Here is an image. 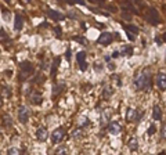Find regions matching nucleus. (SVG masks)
I'll return each mask as SVG.
<instances>
[{
	"label": "nucleus",
	"instance_id": "obj_1",
	"mask_svg": "<svg viewBox=\"0 0 166 155\" xmlns=\"http://www.w3.org/2000/svg\"><path fill=\"white\" fill-rule=\"evenodd\" d=\"M134 86H136L137 90H141V92L151 89V71L148 68H144L139 75H136Z\"/></svg>",
	"mask_w": 166,
	"mask_h": 155
},
{
	"label": "nucleus",
	"instance_id": "obj_2",
	"mask_svg": "<svg viewBox=\"0 0 166 155\" xmlns=\"http://www.w3.org/2000/svg\"><path fill=\"white\" fill-rule=\"evenodd\" d=\"M64 137H65V129L64 128H57L51 133V141L54 144H60L64 140Z\"/></svg>",
	"mask_w": 166,
	"mask_h": 155
},
{
	"label": "nucleus",
	"instance_id": "obj_3",
	"mask_svg": "<svg viewBox=\"0 0 166 155\" xmlns=\"http://www.w3.org/2000/svg\"><path fill=\"white\" fill-rule=\"evenodd\" d=\"M148 21L151 22L152 25H158L161 22V17H159V11L154 7L148 10Z\"/></svg>",
	"mask_w": 166,
	"mask_h": 155
},
{
	"label": "nucleus",
	"instance_id": "obj_4",
	"mask_svg": "<svg viewBox=\"0 0 166 155\" xmlns=\"http://www.w3.org/2000/svg\"><path fill=\"white\" fill-rule=\"evenodd\" d=\"M29 110H28V107H25V105H21L18 110V119L21 123H26L28 121H29Z\"/></svg>",
	"mask_w": 166,
	"mask_h": 155
},
{
	"label": "nucleus",
	"instance_id": "obj_5",
	"mask_svg": "<svg viewBox=\"0 0 166 155\" xmlns=\"http://www.w3.org/2000/svg\"><path fill=\"white\" fill-rule=\"evenodd\" d=\"M112 40H114V36H112V33L103 32L101 35H100V38H98V45H101V46H109L112 43Z\"/></svg>",
	"mask_w": 166,
	"mask_h": 155
},
{
	"label": "nucleus",
	"instance_id": "obj_6",
	"mask_svg": "<svg viewBox=\"0 0 166 155\" xmlns=\"http://www.w3.org/2000/svg\"><path fill=\"white\" fill-rule=\"evenodd\" d=\"M86 57H87L86 51H79L78 56H76V60H78L79 67H80V71H86V69H87V63H86Z\"/></svg>",
	"mask_w": 166,
	"mask_h": 155
},
{
	"label": "nucleus",
	"instance_id": "obj_7",
	"mask_svg": "<svg viewBox=\"0 0 166 155\" xmlns=\"http://www.w3.org/2000/svg\"><path fill=\"white\" fill-rule=\"evenodd\" d=\"M108 132L111 134H114V136H118L122 132V126L119 125V122H116V121H111V122L108 123Z\"/></svg>",
	"mask_w": 166,
	"mask_h": 155
},
{
	"label": "nucleus",
	"instance_id": "obj_8",
	"mask_svg": "<svg viewBox=\"0 0 166 155\" xmlns=\"http://www.w3.org/2000/svg\"><path fill=\"white\" fill-rule=\"evenodd\" d=\"M111 110H104L103 112H101V116H100V125L101 126H105L107 123L111 122Z\"/></svg>",
	"mask_w": 166,
	"mask_h": 155
},
{
	"label": "nucleus",
	"instance_id": "obj_9",
	"mask_svg": "<svg viewBox=\"0 0 166 155\" xmlns=\"http://www.w3.org/2000/svg\"><path fill=\"white\" fill-rule=\"evenodd\" d=\"M157 85H158V87H159L161 92H165V90H166V75H165V72H163V71L158 74Z\"/></svg>",
	"mask_w": 166,
	"mask_h": 155
},
{
	"label": "nucleus",
	"instance_id": "obj_10",
	"mask_svg": "<svg viewBox=\"0 0 166 155\" xmlns=\"http://www.w3.org/2000/svg\"><path fill=\"white\" fill-rule=\"evenodd\" d=\"M19 68H21V71H22V76H26V75L32 74V71H33V65H32V63H29V61L22 63Z\"/></svg>",
	"mask_w": 166,
	"mask_h": 155
},
{
	"label": "nucleus",
	"instance_id": "obj_11",
	"mask_svg": "<svg viewBox=\"0 0 166 155\" xmlns=\"http://www.w3.org/2000/svg\"><path fill=\"white\" fill-rule=\"evenodd\" d=\"M47 137H48V132L46 128H39L36 130V139L39 141H46Z\"/></svg>",
	"mask_w": 166,
	"mask_h": 155
},
{
	"label": "nucleus",
	"instance_id": "obj_12",
	"mask_svg": "<svg viewBox=\"0 0 166 155\" xmlns=\"http://www.w3.org/2000/svg\"><path fill=\"white\" fill-rule=\"evenodd\" d=\"M125 31L127 32V36H129L130 40H134V35L139 33V28L133 27V25H125Z\"/></svg>",
	"mask_w": 166,
	"mask_h": 155
},
{
	"label": "nucleus",
	"instance_id": "obj_13",
	"mask_svg": "<svg viewBox=\"0 0 166 155\" xmlns=\"http://www.w3.org/2000/svg\"><path fill=\"white\" fill-rule=\"evenodd\" d=\"M47 15L51 18V20H54V21H61V20H64V15L61 14L60 11H55V10H51V9L47 10Z\"/></svg>",
	"mask_w": 166,
	"mask_h": 155
},
{
	"label": "nucleus",
	"instance_id": "obj_14",
	"mask_svg": "<svg viewBox=\"0 0 166 155\" xmlns=\"http://www.w3.org/2000/svg\"><path fill=\"white\" fill-rule=\"evenodd\" d=\"M22 27H24V18L19 14H17L14 20V31H21Z\"/></svg>",
	"mask_w": 166,
	"mask_h": 155
},
{
	"label": "nucleus",
	"instance_id": "obj_15",
	"mask_svg": "<svg viewBox=\"0 0 166 155\" xmlns=\"http://www.w3.org/2000/svg\"><path fill=\"white\" fill-rule=\"evenodd\" d=\"M119 56L121 57H132L133 56V47L132 46H123L119 50Z\"/></svg>",
	"mask_w": 166,
	"mask_h": 155
},
{
	"label": "nucleus",
	"instance_id": "obj_16",
	"mask_svg": "<svg viewBox=\"0 0 166 155\" xmlns=\"http://www.w3.org/2000/svg\"><path fill=\"white\" fill-rule=\"evenodd\" d=\"M136 112H137V111L133 110L132 107H129V108L126 110V122H127V123L133 122V121L136 119Z\"/></svg>",
	"mask_w": 166,
	"mask_h": 155
},
{
	"label": "nucleus",
	"instance_id": "obj_17",
	"mask_svg": "<svg viewBox=\"0 0 166 155\" xmlns=\"http://www.w3.org/2000/svg\"><path fill=\"white\" fill-rule=\"evenodd\" d=\"M152 118L155 121H162V108L159 105H154V110H152Z\"/></svg>",
	"mask_w": 166,
	"mask_h": 155
},
{
	"label": "nucleus",
	"instance_id": "obj_18",
	"mask_svg": "<svg viewBox=\"0 0 166 155\" xmlns=\"http://www.w3.org/2000/svg\"><path fill=\"white\" fill-rule=\"evenodd\" d=\"M127 147H129L130 151H136L139 150V140L136 137H130L129 141H127Z\"/></svg>",
	"mask_w": 166,
	"mask_h": 155
},
{
	"label": "nucleus",
	"instance_id": "obj_19",
	"mask_svg": "<svg viewBox=\"0 0 166 155\" xmlns=\"http://www.w3.org/2000/svg\"><path fill=\"white\" fill-rule=\"evenodd\" d=\"M71 134H72V139H80V137H83V134H85V129L78 128V129H75Z\"/></svg>",
	"mask_w": 166,
	"mask_h": 155
},
{
	"label": "nucleus",
	"instance_id": "obj_20",
	"mask_svg": "<svg viewBox=\"0 0 166 155\" xmlns=\"http://www.w3.org/2000/svg\"><path fill=\"white\" fill-rule=\"evenodd\" d=\"M30 103H32V104H35V105L42 104V96H39L37 93L32 94V96H30Z\"/></svg>",
	"mask_w": 166,
	"mask_h": 155
},
{
	"label": "nucleus",
	"instance_id": "obj_21",
	"mask_svg": "<svg viewBox=\"0 0 166 155\" xmlns=\"http://www.w3.org/2000/svg\"><path fill=\"white\" fill-rule=\"evenodd\" d=\"M54 155H68V148H66L65 146H61V147H58V148L55 150Z\"/></svg>",
	"mask_w": 166,
	"mask_h": 155
},
{
	"label": "nucleus",
	"instance_id": "obj_22",
	"mask_svg": "<svg viewBox=\"0 0 166 155\" xmlns=\"http://www.w3.org/2000/svg\"><path fill=\"white\" fill-rule=\"evenodd\" d=\"M7 155H21V151H19L17 147H11V148L7 151Z\"/></svg>",
	"mask_w": 166,
	"mask_h": 155
},
{
	"label": "nucleus",
	"instance_id": "obj_23",
	"mask_svg": "<svg viewBox=\"0 0 166 155\" xmlns=\"http://www.w3.org/2000/svg\"><path fill=\"white\" fill-rule=\"evenodd\" d=\"M112 93H114V90H112V87H105V90H104V92H103V96H104V97H105V99H108V97L112 94Z\"/></svg>",
	"mask_w": 166,
	"mask_h": 155
},
{
	"label": "nucleus",
	"instance_id": "obj_24",
	"mask_svg": "<svg viewBox=\"0 0 166 155\" xmlns=\"http://www.w3.org/2000/svg\"><path fill=\"white\" fill-rule=\"evenodd\" d=\"M155 132H157V128H155V125H151L150 128H148V136H152Z\"/></svg>",
	"mask_w": 166,
	"mask_h": 155
},
{
	"label": "nucleus",
	"instance_id": "obj_25",
	"mask_svg": "<svg viewBox=\"0 0 166 155\" xmlns=\"http://www.w3.org/2000/svg\"><path fill=\"white\" fill-rule=\"evenodd\" d=\"M3 121H4V125H6V126H11V119H10V116H9V115L4 116Z\"/></svg>",
	"mask_w": 166,
	"mask_h": 155
},
{
	"label": "nucleus",
	"instance_id": "obj_26",
	"mask_svg": "<svg viewBox=\"0 0 166 155\" xmlns=\"http://www.w3.org/2000/svg\"><path fill=\"white\" fill-rule=\"evenodd\" d=\"M89 123H90V122H89L87 118H83V119H82V122H80V128H85V126H87Z\"/></svg>",
	"mask_w": 166,
	"mask_h": 155
},
{
	"label": "nucleus",
	"instance_id": "obj_27",
	"mask_svg": "<svg viewBox=\"0 0 166 155\" xmlns=\"http://www.w3.org/2000/svg\"><path fill=\"white\" fill-rule=\"evenodd\" d=\"M58 61H60V60H58V58H57V60H55V61H54V65H53V69H51V74H53V75H54V74H55V69H57V65H58Z\"/></svg>",
	"mask_w": 166,
	"mask_h": 155
},
{
	"label": "nucleus",
	"instance_id": "obj_28",
	"mask_svg": "<svg viewBox=\"0 0 166 155\" xmlns=\"http://www.w3.org/2000/svg\"><path fill=\"white\" fill-rule=\"evenodd\" d=\"M73 40H78V42H80L82 45H85V43H86L85 39H83V38H78V36H76V38H73Z\"/></svg>",
	"mask_w": 166,
	"mask_h": 155
},
{
	"label": "nucleus",
	"instance_id": "obj_29",
	"mask_svg": "<svg viewBox=\"0 0 166 155\" xmlns=\"http://www.w3.org/2000/svg\"><path fill=\"white\" fill-rule=\"evenodd\" d=\"M55 35H57V38H61V36H62V32H61V29H60V27H57L55 28Z\"/></svg>",
	"mask_w": 166,
	"mask_h": 155
},
{
	"label": "nucleus",
	"instance_id": "obj_30",
	"mask_svg": "<svg viewBox=\"0 0 166 155\" xmlns=\"http://www.w3.org/2000/svg\"><path fill=\"white\" fill-rule=\"evenodd\" d=\"M161 139H165V125H162V129H161Z\"/></svg>",
	"mask_w": 166,
	"mask_h": 155
},
{
	"label": "nucleus",
	"instance_id": "obj_31",
	"mask_svg": "<svg viewBox=\"0 0 166 155\" xmlns=\"http://www.w3.org/2000/svg\"><path fill=\"white\" fill-rule=\"evenodd\" d=\"M73 3H78V4H82V6H85V0H72Z\"/></svg>",
	"mask_w": 166,
	"mask_h": 155
},
{
	"label": "nucleus",
	"instance_id": "obj_32",
	"mask_svg": "<svg viewBox=\"0 0 166 155\" xmlns=\"http://www.w3.org/2000/svg\"><path fill=\"white\" fill-rule=\"evenodd\" d=\"M118 57H121L119 56V51H114L112 53V58H118Z\"/></svg>",
	"mask_w": 166,
	"mask_h": 155
},
{
	"label": "nucleus",
	"instance_id": "obj_33",
	"mask_svg": "<svg viewBox=\"0 0 166 155\" xmlns=\"http://www.w3.org/2000/svg\"><path fill=\"white\" fill-rule=\"evenodd\" d=\"M155 40H157L158 45H162V43H163V39H162V38H159V36H158V38L155 39Z\"/></svg>",
	"mask_w": 166,
	"mask_h": 155
},
{
	"label": "nucleus",
	"instance_id": "obj_34",
	"mask_svg": "<svg viewBox=\"0 0 166 155\" xmlns=\"http://www.w3.org/2000/svg\"><path fill=\"white\" fill-rule=\"evenodd\" d=\"M3 17L4 18H9V10H3Z\"/></svg>",
	"mask_w": 166,
	"mask_h": 155
},
{
	"label": "nucleus",
	"instance_id": "obj_35",
	"mask_svg": "<svg viewBox=\"0 0 166 155\" xmlns=\"http://www.w3.org/2000/svg\"><path fill=\"white\" fill-rule=\"evenodd\" d=\"M108 69H111V71H114V69H115V65H114V64H112V63H109V64H108Z\"/></svg>",
	"mask_w": 166,
	"mask_h": 155
},
{
	"label": "nucleus",
	"instance_id": "obj_36",
	"mask_svg": "<svg viewBox=\"0 0 166 155\" xmlns=\"http://www.w3.org/2000/svg\"><path fill=\"white\" fill-rule=\"evenodd\" d=\"M66 58H68V60H71V56H69V50H66Z\"/></svg>",
	"mask_w": 166,
	"mask_h": 155
},
{
	"label": "nucleus",
	"instance_id": "obj_37",
	"mask_svg": "<svg viewBox=\"0 0 166 155\" xmlns=\"http://www.w3.org/2000/svg\"><path fill=\"white\" fill-rule=\"evenodd\" d=\"M159 155H165V151H162V152H161V154Z\"/></svg>",
	"mask_w": 166,
	"mask_h": 155
},
{
	"label": "nucleus",
	"instance_id": "obj_38",
	"mask_svg": "<svg viewBox=\"0 0 166 155\" xmlns=\"http://www.w3.org/2000/svg\"><path fill=\"white\" fill-rule=\"evenodd\" d=\"M25 2H28V3H30V2H32V0H25Z\"/></svg>",
	"mask_w": 166,
	"mask_h": 155
},
{
	"label": "nucleus",
	"instance_id": "obj_39",
	"mask_svg": "<svg viewBox=\"0 0 166 155\" xmlns=\"http://www.w3.org/2000/svg\"><path fill=\"white\" fill-rule=\"evenodd\" d=\"M0 107H2V100H0Z\"/></svg>",
	"mask_w": 166,
	"mask_h": 155
}]
</instances>
